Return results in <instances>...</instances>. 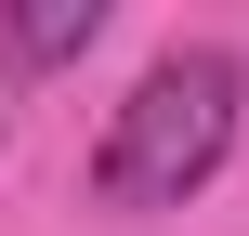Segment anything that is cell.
Returning a JSON list of instances; mask_svg holds the SVG:
<instances>
[{"label": "cell", "mask_w": 249, "mask_h": 236, "mask_svg": "<svg viewBox=\"0 0 249 236\" xmlns=\"http://www.w3.org/2000/svg\"><path fill=\"white\" fill-rule=\"evenodd\" d=\"M236 53H158L144 79H131V105L105 118V145H92V197L105 210H184L223 158H236Z\"/></svg>", "instance_id": "1"}, {"label": "cell", "mask_w": 249, "mask_h": 236, "mask_svg": "<svg viewBox=\"0 0 249 236\" xmlns=\"http://www.w3.org/2000/svg\"><path fill=\"white\" fill-rule=\"evenodd\" d=\"M105 39V0H13L0 13V66H79Z\"/></svg>", "instance_id": "2"}]
</instances>
